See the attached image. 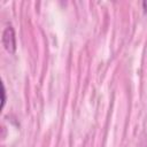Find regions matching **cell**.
Masks as SVG:
<instances>
[{
    "mask_svg": "<svg viewBox=\"0 0 147 147\" xmlns=\"http://www.w3.org/2000/svg\"><path fill=\"white\" fill-rule=\"evenodd\" d=\"M2 45L5 49L9 53H14L16 51V37H15V30L9 24L2 31V38H1Z\"/></svg>",
    "mask_w": 147,
    "mask_h": 147,
    "instance_id": "obj_1",
    "label": "cell"
},
{
    "mask_svg": "<svg viewBox=\"0 0 147 147\" xmlns=\"http://www.w3.org/2000/svg\"><path fill=\"white\" fill-rule=\"evenodd\" d=\"M1 95H2V99H1V109H2L5 107V103H6V88H5L3 83L1 84Z\"/></svg>",
    "mask_w": 147,
    "mask_h": 147,
    "instance_id": "obj_2",
    "label": "cell"
},
{
    "mask_svg": "<svg viewBox=\"0 0 147 147\" xmlns=\"http://www.w3.org/2000/svg\"><path fill=\"white\" fill-rule=\"evenodd\" d=\"M142 7H144L145 10H147V1H144L142 2Z\"/></svg>",
    "mask_w": 147,
    "mask_h": 147,
    "instance_id": "obj_3",
    "label": "cell"
}]
</instances>
